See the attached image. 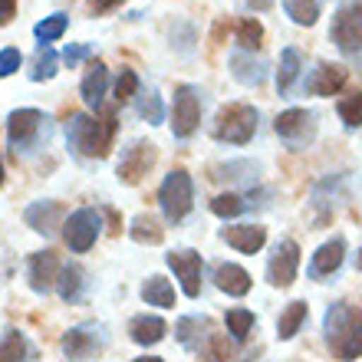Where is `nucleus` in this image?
I'll return each instance as SVG.
<instances>
[{"mask_svg":"<svg viewBox=\"0 0 362 362\" xmlns=\"http://www.w3.org/2000/svg\"><path fill=\"white\" fill-rule=\"evenodd\" d=\"M99 234H103V211H95V208L73 211L66 218V224H63V240H66V247L73 250V254L93 250Z\"/></svg>","mask_w":362,"mask_h":362,"instance_id":"1a4fd4ad","label":"nucleus"},{"mask_svg":"<svg viewBox=\"0 0 362 362\" xmlns=\"http://www.w3.org/2000/svg\"><path fill=\"white\" fill-rule=\"evenodd\" d=\"M125 0H89V13L93 17H105V13H112V10H119Z\"/></svg>","mask_w":362,"mask_h":362,"instance_id":"c03bdc74","label":"nucleus"},{"mask_svg":"<svg viewBox=\"0 0 362 362\" xmlns=\"http://www.w3.org/2000/svg\"><path fill=\"white\" fill-rule=\"evenodd\" d=\"M69 30V17L66 13H49V17H43L37 23V27H33V37L40 40V43H57V40H63V33H66Z\"/></svg>","mask_w":362,"mask_h":362,"instance_id":"58836bf2","label":"nucleus"},{"mask_svg":"<svg viewBox=\"0 0 362 362\" xmlns=\"http://www.w3.org/2000/svg\"><path fill=\"white\" fill-rule=\"evenodd\" d=\"M198 356L204 362H228V356H230L228 336H224V333H211V339L204 343V349H201Z\"/></svg>","mask_w":362,"mask_h":362,"instance_id":"a19ab883","label":"nucleus"},{"mask_svg":"<svg viewBox=\"0 0 362 362\" xmlns=\"http://www.w3.org/2000/svg\"><path fill=\"white\" fill-rule=\"evenodd\" d=\"M165 333H168V326H165L162 316H155V313H142V316H132V320H129V339L139 346L162 343Z\"/></svg>","mask_w":362,"mask_h":362,"instance_id":"393cba45","label":"nucleus"},{"mask_svg":"<svg viewBox=\"0 0 362 362\" xmlns=\"http://www.w3.org/2000/svg\"><path fill=\"white\" fill-rule=\"evenodd\" d=\"M211 280H214V286H218L221 293H228V296H247L250 284H254L247 270L238 267V264H228V260H221L218 267H214Z\"/></svg>","mask_w":362,"mask_h":362,"instance_id":"4be33fe9","label":"nucleus"},{"mask_svg":"<svg viewBox=\"0 0 362 362\" xmlns=\"http://www.w3.org/2000/svg\"><path fill=\"white\" fill-rule=\"evenodd\" d=\"M139 89H142V83H139V73H135V69H129V66L119 69V76H115V83H112V99H115V103H119V105L135 103Z\"/></svg>","mask_w":362,"mask_h":362,"instance_id":"e433bc0d","label":"nucleus"},{"mask_svg":"<svg viewBox=\"0 0 362 362\" xmlns=\"http://www.w3.org/2000/svg\"><path fill=\"white\" fill-rule=\"evenodd\" d=\"M59 274H63V260H59L57 250H37L30 254L27 260V280L33 293H49L53 286L59 284Z\"/></svg>","mask_w":362,"mask_h":362,"instance_id":"dca6fc26","label":"nucleus"},{"mask_svg":"<svg viewBox=\"0 0 362 362\" xmlns=\"http://www.w3.org/2000/svg\"><path fill=\"white\" fill-rule=\"evenodd\" d=\"M0 188H4V158H0Z\"/></svg>","mask_w":362,"mask_h":362,"instance_id":"8fccbe9b","label":"nucleus"},{"mask_svg":"<svg viewBox=\"0 0 362 362\" xmlns=\"http://www.w3.org/2000/svg\"><path fill=\"white\" fill-rule=\"evenodd\" d=\"M234 37H238V47L254 53V49L264 47V23L257 17H240L238 27H234Z\"/></svg>","mask_w":362,"mask_h":362,"instance_id":"c9c22d12","label":"nucleus"},{"mask_svg":"<svg viewBox=\"0 0 362 362\" xmlns=\"http://www.w3.org/2000/svg\"><path fill=\"white\" fill-rule=\"evenodd\" d=\"M115 132H119V119H115L112 105H105L99 119L86 112H73L66 122V145L76 158H109Z\"/></svg>","mask_w":362,"mask_h":362,"instance_id":"f257e3e1","label":"nucleus"},{"mask_svg":"<svg viewBox=\"0 0 362 362\" xmlns=\"http://www.w3.org/2000/svg\"><path fill=\"white\" fill-rule=\"evenodd\" d=\"M346 198H349V178H346V172L326 175V178L316 181L313 194H310V208L316 214V224H326L346 204Z\"/></svg>","mask_w":362,"mask_h":362,"instance_id":"9b49d317","label":"nucleus"},{"mask_svg":"<svg viewBox=\"0 0 362 362\" xmlns=\"http://www.w3.org/2000/svg\"><path fill=\"white\" fill-rule=\"evenodd\" d=\"M17 4L20 0H0V30L13 23V17H17Z\"/></svg>","mask_w":362,"mask_h":362,"instance_id":"a18cd8bd","label":"nucleus"},{"mask_svg":"<svg viewBox=\"0 0 362 362\" xmlns=\"http://www.w3.org/2000/svg\"><path fill=\"white\" fill-rule=\"evenodd\" d=\"M59 349L69 362H89L105 349V326L103 323H79L63 333Z\"/></svg>","mask_w":362,"mask_h":362,"instance_id":"6e6552de","label":"nucleus"},{"mask_svg":"<svg viewBox=\"0 0 362 362\" xmlns=\"http://www.w3.org/2000/svg\"><path fill=\"white\" fill-rule=\"evenodd\" d=\"M20 66H23V53H20L17 47H4V49H0V79L13 76Z\"/></svg>","mask_w":362,"mask_h":362,"instance_id":"79ce46f5","label":"nucleus"},{"mask_svg":"<svg viewBox=\"0 0 362 362\" xmlns=\"http://www.w3.org/2000/svg\"><path fill=\"white\" fill-rule=\"evenodd\" d=\"M155 162H158V145L148 142V139H135V142H129L122 148V155H119L115 178L122 181V185H129V188H135V185H142V178L155 168Z\"/></svg>","mask_w":362,"mask_h":362,"instance_id":"423d86ee","label":"nucleus"},{"mask_svg":"<svg viewBox=\"0 0 362 362\" xmlns=\"http://www.w3.org/2000/svg\"><path fill=\"white\" fill-rule=\"evenodd\" d=\"M224 326H228V333L234 343H247V336L254 333V326H257V316L250 313V310H244V306H234V310H228V316H224Z\"/></svg>","mask_w":362,"mask_h":362,"instance_id":"f704fd0d","label":"nucleus"},{"mask_svg":"<svg viewBox=\"0 0 362 362\" xmlns=\"http://www.w3.org/2000/svg\"><path fill=\"white\" fill-rule=\"evenodd\" d=\"M264 198H270V191H250V194H234V191H228V194H218V198L211 201V211L218 214V218H238V214H244V211L250 208H260L264 204Z\"/></svg>","mask_w":362,"mask_h":362,"instance_id":"5701e85b","label":"nucleus"},{"mask_svg":"<svg viewBox=\"0 0 362 362\" xmlns=\"http://www.w3.org/2000/svg\"><path fill=\"white\" fill-rule=\"evenodd\" d=\"M336 49L339 53H362V0H349L333 13V27H329Z\"/></svg>","mask_w":362,"mask_h":362,"instance_id":"9d476101","label":"nucleus"},{"mask_svg":"<svg viewBox=\"0 0 362 362\" xmlns=\"http://www.w3.org/2000/svg\"><path fill=\"white\" fill-rule=\"evenodd\" d=\"M230 76L244 86H260L267 79V63L247 49H238V53H230Z\"/></svg>","mask_w":362,"mask_h":362,"instance_id":"b1692460","label":"nucleus"},{"mask_svg":"<svg viewBox=\"0 0 362 362\" xmlns=\"http://www.w3.org/2000/svg\"><path fill=\"white\" fill-rule=\"evenodd\" d=\"M49 135V115L43 109H33V105H23V109H13L7 115V148L17 158H27L30 152H37L40 142H47Z\"/></svg>","mask_w":362,"mask_h":362,"instance_id":"7ed1b4c3","label":"nucleus"},{"mask_svg":"<svg viewBox=\"0 0 362 362\" xmlns=\"http://www.w3.org/2000/svg\"><path fill=\"white\" fill-rule=\"evenodd\" d=\"M284 13L296 27H313L320 20V0H284Z\"/></svg>","mask_w":362,"mask_h":362,"instance_id":"4c0bfd02","label":"nucleus"},{"mask_svg":"<svg viewBox=\"0 0 362 362\" xmlns=\"http://www.w3.org/2000/svg\"><path fill=\"white\" fill-rule=\"evenodd\" d=\"M103 214H105V221H109V230H112V234H122V218H119V211L105 208Z\"/></svg>","mask_w":362,"mask_h":362,"instance_id":"49530a36","label":"nucleus"},{"mask_svg":"<svg viewBox=\"0 0 362 362\" xmlns=\"http://www.w3.org/2000/svg\"><path fill=\"white\" fill-rule=\"evenodd\" d=\"M165 264L175 270V280L181 284V293L198 300L201 296V274H204V260H201L198 250L191 247H181V250H172L165 254Z\"/></svg>","mask_w":362,"mask_h":362,"instance_id":"ddd939ff","label":"nucleus"},{"mask_svg":"<svg viewBox=\"0 0 362 362\" xmlns=\"http://www.w3.org/2000/svg\"><path fill=\"white\" fill-rule=\"evenodd\" d=\"M221 238L228 240L238 254H257L267 244V228H260V224H234V228L221 230Z\"/></svg>","mask_w":362,"mask_h":362,"instance_id":"412c9836","label":"nucleus"},{"mask_svg":"<svg viewBox=\"0 0 362 362\" xmlns=\"http://www.w3.org/2000/svg\"><path fill=\"white\" fill-rule=\"evenodd\" d=\"M211 333H214V326H211L208 316H181L178 323H175V339H178L185 349H191V353H201L204 349V343L211 339Z\"/></svg>","mask_w":362,"mask_h":362,"instance_id":"aec40b11","label":"nucleus"},{"mask_svg":"<svg viewBox=\"0 0 362 362\" xmlns=\"http://www.w3.org/2000/svg\"><path fill=\"white\" fill-rule=\"evenodd\" d=\"M343 257H346V238H329L326 244L316 247V254L310 257V276L313 280H323V276H333L336 270L343 267Z\"/></svg>","mask_w":362,"mask_h":362,"instance_id":"6ab92c4d","label":"nucleus"},{"mask_svg":"<svg viewBox=\"0 0 362 362\" xmlns=\"http://www.w3.org/2000/svg\"><path fill=\"white\" fill-rule=\"evenodd\" d=\"M132 362H165V359H158V356H139V359H132Z\"/></svg>","mask_w":362,"mask_h":362,"instance_id":"de8ad7c7","label":"nucleus"},{"mask_svg":"<svg viewBox=\"0 0 362 362\" xmlns=\"http://www.w3.org/2000/svg\"><path fill=\"white\" fill-rule=\"evenodd\" d=\"M296 274H300V244L286 238L276 244L267 260V284L286 290L296 280Z\"/></svg>","mask_w":362,"mask_h":362,"instance_id":"2eb2a0df","label":"nucleus"},{"mask_svg":"<svg viewBox=\"0 0 362 362\" xmlns=\"http://www.w3.org/2000/svg\"><path fill=\"white\" fill-rule=\"evenodd\" d=\"M105 93H109V66L103 59H89L86 63V73H83V83H79V95L83 103L95 112L105 109Z\"/></svg>","mask_w":362,"mask_h":362,"instance_id":"a211bd4d","label":"nucleus"},{"mask_svg":"<svg viewBox=\"0 0 362 362\" xmlns=\"http://www.w3.org/2000/svg\"><path fill=\"white\" fill-rule=\"evenodd\" d=\"M300 73H303V57H300V49L286 47L284 53H280V69H276V93L280 95L290 93L293 83L300 79Z\"/></svg>","mask_w":362,"mask_h":362,"instance_id":"cd10ccee","label":"nucleus"},{"mask_svg":"<svg viewBox=\"0 0 362 362\" xmlns=\"http://www.w3.org/2000/svg\"><path fill=\"white\" fill-rule=\"evenodd\" d=\"M257 119L260 112L250 103H228L221 105L211 125V135L224 145H247L257 132Z\"/></svg>","mask_w":362,"mask_h":362,"instance_id":"20e7f679","label":"nucleus"},{"mask_svg":"<svg viewBox=\"0 0 362 362\" xmlns=\"http://www.w3.org/2000/svg\"><path fill=\"white\" fill-rule=\"evenodd\" d=\"M274 132L290 148H306L316 139V115L310 109H286L274 119Z\"/></svg>","mask_w":362,"mask_h":362,"instance_id":"f8f14e48","label":"nucleus"},{"mask_svg":"<svg viewBox=\"0 0 362 362\" xmlns=\"http://www.w3.org/2000/svg\"><path fill=\"white\" fill-rule=\"evenodd\" d=\"M129 238H132L135 244H152V247H158L165 240V228L152 214H135L132 224H129Z\"/></svg>","mask_w":362,"mask_h":362,"instance_id":"2f4dec72","label":"nucleus"},{"mask_svg":"<svg viewBox=\"0 0 362 362\" xmlns=\"http://www.w3.org/2000/svg\"><path fill=\"white\" fill-rule=\"evenodd\" d=\"M66 204L57 198H43V201H33V204H27V211H23V224H27L30 230H37V234H43V238H53L63 224H66Z\"/></svg>","mask_w":362,"mask_h":362,"instance_id":"4468645a","label":"nucleus"},{"mask_svg":"<svg viewBox=\"0 0 362 362\" xmlns=\"http://www.w3.org/2000/svg\"><path fill=\"white\" fill-rule=\"evenodd\" d=\"M349 83V69L339 66V63H316V69H310L306 76V93L320 95V99H329V95H339Z\"/></svg>","mask_w":362,"mask_h":362,"instance_id":"f3484780","label":"nucleus"},{"mask_svg":"<svg viewBox=\"0 0 362 362\" xmlns=\"http://www.w3.org/2000/svg\"><path fill=\"white\" fill-rule=\"evenodd\" d=\"M135 112H139V119H145L148 125H162L165 122L162 95L155 93V89H139V95H135Z\"/></svg>","mask_w":362,"mask_h":362,"instance_id":"72a5a7b5","label":"nucleus"},{"mask_svg":"<svg viewBox=\"0 0 362 362\" xmlns=\"http://www.w3.org/2000/svg\"><path fill=\"white\" fill-rule=\"evenodd\" d=\"M57 73H59L57 49L47 47V43H40L33 59H30V79H33V83H49V79H57Z\"/></svg>","mask_w":362,"mask_h":362,"instance_id":"7c9ffc66","label":"nucleus"},{"mask_svg":"<svg viewBox=\"0 0 362 362\" xmlns=\"http://www.w3.org/2000/svg\"><path fill=\"white\" fill-rule=\"evenodd\" d=\"M89 53H93V47H89V43H76V47H66V49H63V63H66L69 69H76L79 63L89 57Z\"/></svg>","mask_w":362,"mask_h":362,"instance_id":"37998d69","label":"nucleus"},{"mask_svg":"<svg viewBox=\"0 0 362 362\" xmlns=\"http://www.w3.org/2000/svg\"><path fill=\"white\" fill-rule=\"evenodd\" d=\"M240 362H250V359H240Z\"/></svg>","mask_w":362,"mask_h":362,"instance_id":"3c124183","label":"nucleus"},{"mask_svg":"<svg viewBox=\"0 0 362 362\" xmlns=\"http://www.w3.org/2000/svg\"><path fill=\"white\" fill-rule=\"evenodd\" d=\"M323 333L329 353L339 362H353L362 356V310L349 303H333L323 316Z\"/></svg>","mask_w":362,"mask_h":362,"instance_id":"f03ea898","label":"nucleus"},{"mask_svg":"<svg viewBox=\"0 0 362 362\" xmlns=\"http://www.w3.org/2000/svg\"><path fill=\"white\" fill-rule=\"evenodd\" d=\"M158 208L168 224H181L194 208V181L185 168H172L158 185Z\"/></svg>","mask_w":362,"mask_h":362,"instance_id":"39448f33","label":"nucleus"},{"mask_svg":"<svg viewBox=\"0 0 362 362\" xmlns=\"http://www.w3.org/2000/svg\"><path fill=\"white\" fill-rule=\"evenodd\" d=\"M356 270H362V247H359V254H356Z\"/></svg>","mask_w":362,"mask_h":362,"instance_id":"09e8293b","label":"nucleus"},{"mask_svg":"<svg viewBox=\"0 0 362 362\" xmlns=\"http://www.w3.org/2000/svg\"><path fill=\"white\" fill-rule=\"evenodd\" d=\"M37 349L30 346V339L20 329H7L0 336V362H33Z\"/></svg>","mask_w":362,"mask_h":362,"instance_id":"bb28decb","label":"nucleus"},{"mask_svg":"<svg viewBox=\"0 0 362 362\" xmlns=\"http://www.w3.org/2000/svg\"><path fill=\"white\" fill-rule=\"evenodd\" d=\"M336 112H339L346 129H362V89L343 95V99L336 103Z\"/></svg>","mask_w":362,"mask_h":362,"instance_id":"ea45409f","label":"nucleus"},{"mask_svg":"<svg viewBox=\"0 0 362 362\" xmlns=\"http://www.w3.org/2000/svg\"><path fill=\"white\" fill-rule=\"evenodd\" d=\"M201 109H204V99H201V89L191 86V83H181L175 86V99H172V135L175 139H191L201 125Z\"/></svg>","mask_w":362,"mask_h":362,"instance_id":"0eeeda50","label":"nucleus"},{"mask_svg":"<svg viewBox=\"0 0 362 362\" xmlns=\"http://www.w3.org/2000/svg\"><path fill=\"white\" fill-rule=\"evenodd\" d=\"M306 313H310V306H306L303 300L286 303L284 313H280V320H276V336H280V339H293V336L300 333V326L306 323Z\"/></svg>","mask_w":362,"mask_h":362,"instance_id":"473e14b6","label":"nucleus"},{"mask_svg":"<svg viewBox=\"0 0 362 362\" xmlns=\"http://www.w3.org/2000/svg\"><path fill=\"white\" fill-rule=\"evenodd\" d=\"M57 293L66 300V303H79L83 293H86V270L79 264H63V274H59Z\"/></svg>","mask_w":362,"mask_h":362,"instance_id":"c85d7f7f","label":"nucleus"},{"mask_svg":"<svg viewBox=\"0 0 362 362\" xmlns=\"http://www.w3.org/2000/svg\"><path fill=\"white\" fill-rule=\"evenodd\" d=\"M214 181H230V185H257L260 178V165L250 158H234V162H221L211 168Z\"/></svg>","mask_w":362,"mask_h":362,"instance_id":"a878e982","label":"nucleus"},{"mask_svg":"<svg viewBox=\"0 0 362 362\" xmlns=\"http://www.w3.org/2000/svg\"><path fill=\"white\" fill-rule=\"evenodd\" d=\"M142 300L148 306H158V310H172V306H175V286H172V280H165L162 274H152L142 284Z\"/></svg>","mask_w":362,"mask_h":362,"instance_id":"c756f323","label":"nucleus"}]
</instances>
